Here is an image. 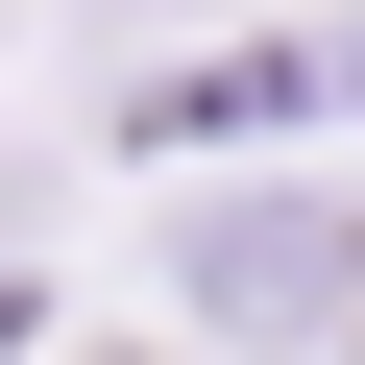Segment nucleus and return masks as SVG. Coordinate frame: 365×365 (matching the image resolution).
<instances>
[{
  "label": "nucleus",
  "instance_id": "1",
  "mask_svg": "<svg viewBox=\"0 0 365 365\" xmlns=\"http://www.w3.org/2000/svg\"><path fill=\"white\" fill-rule=\"evenodd\" d=\"M195 317L220 341H365V220L341 195H220L195 220Z\"/></svg>",
  "mask_w": 365,
  "mask_h": 365
}]
</instances>
